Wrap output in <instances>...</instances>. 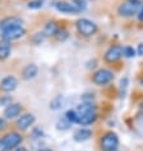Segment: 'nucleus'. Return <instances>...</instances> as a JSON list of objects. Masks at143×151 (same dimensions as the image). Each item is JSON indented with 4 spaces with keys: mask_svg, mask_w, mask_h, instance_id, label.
Listing matches in <instances>:
<instances>
[{
    "mask_svg": "<svg viewBox=\"0 0 143 151\" xmlns=\"http://www.w3.org/2000/svg\"><path fill=\"white\" fill-rule=\"evenodd\" d=\"M143 3L141 0H128L127 3H123V4L119 5L118 8V13L119 16L122 17H132L138 14L139 9L142 8Z\"/></svg>",
    "mask_w": 143,
    "mask_h": 151,
    "instance_id": "obj_1",
    "label": "nucleus"
},
{
    "mask_svg": "<svg viewBox=\"0 0 143 151\" xmlns=\"http://www.w3.org/2000/svg\"><path fill=\"white\" fill-rule=\"evenodd\" d=\"M76 28L77 31L79 32V35L89 37L92 35H95L97 32V24L95 22L87 19V18H81L76 22Z\"/></svg>",
    "mask_w": 143,
    "mask_h": 151,
    "instance_id": "obj_2",
    "label": "nucleus"
},
{
    "mask_svg": "<svg viewBox=\"0 0 143 151\" xmlns=\"http://www.w3.org/2000/svg\"><path fill=\"white\" fill-rule=\"evenodd\" d=\"M119 146V137L114 132H106L100 141V147L102 151H115Z\"/></svg>",
    "mask_w": 143,
    "mask_h": 151,
    "instance_id": "obj_3",
    "label": "nucleus"
},
{
    "mask_svg": "<svg viewBox=\"0 0 143 151\" xmlns=\"http://www.w3.org/2000/svg\"><path fill=\"white\" fill-rule=\"evenodd\" d=\"M114 80V73L109 69H99L92 76V82L97 86H105Z\"/></svg>",
    "mask_w": 143,
    "mask_h": 151,
    "instance_id": "obj_4",
    "label": "nucleus"
},
{
    "mask_svg": "<svg viewBox=\"0 0 143 151\" xmlns=\"http://www.w3.org/2000/svg\"><path fill=\"white\" fill-rule=\"evenodd\" d=\"M1 139L6 147V151H9V150H14L16 147L19 146L23 138H22V136L18 132H9Z\"/></svg>",
    "mask_w": 143,
    "mask_h": 151,
    "instance_id": "obj_5",
    "label": "nucleus"
},
{
    "mask_svg": "<svg viewBox=\"0 0 143 151\" xmlns=\"http://www.w3.org/2000/svg\"><path fill=\"white\" fill-rule=\"evenodd\" d=\"M24 35H26V29L22 27V26L8 28V29H5V31L1 32L3 40H6V41H9V42H10V41L21 39V37H23Z\"/></svg>",
    "mask_w": 143,
    "mask_h": 151,
    "instance_id": "obj_6",
    "label": "nucleus"
},
{
    "mask_svg": "<svg viewBox=\"0 0 143 151\" xmlns=\"http://www.w3.org/2000/svg\"><path fill=\"white\" fill-rule=\"evenodd\" d=\"M123 56V46L122 45H112L106 50L104 55L105 62L107 63H115Z\"/></svg>",
    "mask_w": 143,
    "mask_h": 151,
    "instance_id": "obj_7",
    "label": "nucleus"
},
{
    "mask_svg": "<svg viewBox=\"0 0 143 151\" xmlns=\"http://www.w3.org/2000/svg\"><path fill=\"white\" fill-rule=\"evenodd\" d=\"M35 120H36L35 119V115L29 114V113H26V114L21 115L19 118L17 119L16 126H17V128L19 131H26V129H28V128L31 127L33 123H35Z\"/></svg>",
    "mask_w": 143,
    "mask_h": 151,
    "instance_id": "obj_8",
    "label": "nucleus"
},
{
    "mask_svg": "<svg viewBox=\"0 0 143 151\" xmlns=\"http://www.w3.org/2000/svg\"><path fill=\"white\" fill-rule=\"evenodd\" d=\"M54 6L55 9L60 13H64V14H78L81 13L76 6H74L73 3H68V1H55L54 3Z\"/></svg>",
    "mask_w": 143,
    "mask_h": 151,
    "instance_id": "obj_9",
    "label": "nucleus"
},
{
    "mask_svg": "<svg viewBox=\"0 0 143 151\" xmlns=\"http://www.w3.org/2000/svg\"><path fill=\"white\" fill-rule=\"evenodd\" d=\"M22 24H23V21L19 17H6L0 21V35L5 29L12 28V27H18V26H22Z\"/></svg>",
    "mask_w": 143,
    "mask_h": 151,
    "instance_id": "obj_10",
    "label": "nucleus"
},
{
    "mask_svg": "<svg viewBox=\"0 0 143 151\" xmlns=\"http://www.w3.org/2000/svg\"><path fill=\"white\" fill-rule=\"evenodd\" d=\"M18 86V80L14 76H6L0 82V88L4 92H12L17 88Z\"/></svg>",
    "mask_w": 143,
    "mask_h": 151,
    "instance_id": "obj_11",
    "label": "nucleus"
},
{
    "mask_svg": "<svg viewBox=\"0 0 143 151\" xmlns=\"http://www.w3.org/2000/svg\"><path fill=\"white\" fill-rule=\"evenodd\" d=\"M21 110H22V105L21 104L12 103V104H9L8 106L4 109V116L6 119L17 118V116L21 114Z\"/></svg>",
    "mask_w": 143,
    "mask_h": 151,
    "instance_id": "obj_12",
    "label": "nucleus"
},
{
    "mask_svg": "<svg viewBox=\"0 0 143 151\" xmlns=\"http://www.w3.org/2000/svg\"><path fill=\"white\" fill-rule=\"evenodd\" d=\"M96 119H97L96 110L84 113V114H78V124H81V126H89V124H92Z\"/></svg>",
    "mask_w": 143,
    "mask_h": 151,
    "instance_id": "obj_13",
    "label": "nucleus"
},
{
    "mask_svg": "<svg viewBox=\"0 0 143 151\" xmlns=\"http://www.w3.org/2000/svg\"><path fill=\"white\" fill-rule=\"evenodd\" d=\"M37 73H39V67L36 64H27L22 70V78L26 81L33 80L37 76Z\"/></svg>",
    "mask_w": 143,
    "mask_h": 151,
    "instance_id": "obj_14",
    "label": "nucleus"
},
{
    "mask_svg": "<svg viewBox=\"0 0 143 151\" xmlns=\"http://www.w3.org/2000/svg\"><path fill=\"white\" fill-rule=\"evenodd\" d=\"M91 136H92L91 129H87V128H79L78 131H76L73 138H74L76 142H84V141H87V139L91 138Z\"/></svg>",
    "mask_w": 143,
    "mask_h": 151,
    "instance_id": "obj_15",
    "label": "nucleus"
},
{
    "mask_svg": "<svg viewBox=\"0 0 143 151\" xmlns=\"http://www.w3.org/2000/svg\"><path fill=\"white\" fill-rule=\"evenodd\" d=\"M10 51H12V46H10V42L6 40H0V59L4 60L10 55Z\"/></svg>",
    "mask_w": 143,
    "mask_h": 151,
    "instance_id": "obj_16",
    "label": "nucleus"
},
{
    "mask_svg": "<svg viewBox=\"0 0 143 151\" xmlns=\"http://www.w3.org/2000/svg\"><path fill=\"white\" fill-rule=\"evenodd\" d=\"M58 31H59V26L56 24V22H47L44 27L42 33L46 37H50V36H55Z\"/></svg>",
    "mask_w": 143,
    "mask_h": 151,
    "instance_id": "obj_17",
    "label": "nucleus"
},
{
    "mask_svg": "<svg viewBox=\"0 0 143 151\" xmlns=\"http://www.w3.org/2000/svg\"><path fill=\"white\" fill-rule=\"evenodd\" d=\"M70 126H72V123L65 118V116L60 118L58 122H56V129L58 131H68L70 128Z\"/></svg>",
    "mask_w": 143,
    "mask_h": 151,
    "instance_id": "obj_18",
    "label": "nucleus"
},
{
    "mask_svg": "<svg viewBox=\"0 0 143 151\" xmlns=\"http://www.w3.org/2000/svg\"><path fill=\"white\" fill-rule=\"evenodd\" d=\"M63 104V96H56L50 101V109L51 110H58V109L61 108Z\"/></svg>",
    "mask_w": 143,
    "mask_h": 151,
    "instance_id": "obj_19",
    "label": "nucleus"
},
{
    "mask_svg": "<svg viewBox=\"0 0 143 151\" xmlns=\"http://www.w3.org/2000/svg\"><path fill=\"white\" fill-rule=\"evenodd\" d=\"M64 116H65V118L69 120L72 124H73V123L78 124V113H77V110H68Z\"/></svg>",
    "mask_w": 143,
    "mask_h": 151,
    "instance_id": "obj_20",
    "label": "nucleus"
},
{
    "mask_svg": "<svg viewBox=\"0 0 143 151\" xmlns=\"http://www.w3.org/2000/svg\"><path fill=\"white\" fill-rule=\"evenodd\" d=\"M55 37H56V40L58 41H65L68 37H69V33H68V31L65 28H59V31H58V33L55 35Z\"/></svg>",
    "mask_w": 143,
    "mask_h": 151,
    "instance_id": "obj_21",
    "label": "nucleus"
},
{
    "mask_svg": "<svg viewBox=\"0 0 143 151\" xmlns=\"http://www.w3.org/2000/svg\"><path fill=\"white\" fill-rule=\"evenodd\" d=\"M27 6L28 9H41L44 6V0H31Z\"/></svg>",
    "mask_w": 143,
    "mask_h": 151,
    "instance_id": "obj_22",
    "label": "nucleus"
},
{
    "mask_svg": "<svg viewBox=\"0 0 143 151\" xmlns=\"http://www.w3.org/2000/svg\"><path fill=\"white\" fill-rule=\"evenodd\" d=\"M123 55L127 58H133L135 56V50L132 46H124L123 47Z\"/></svg>",
    "mask_w": 143,
    "mask_h": 151,
    "instance_id": "obj_23",
    "label": "nucleus"
},
{
    "mask_svg": "<svg viewBox=\"0 0 143 151\" xmlns=\"http://www.w3.org/2000/svg\"><path fill=\"white\" fill-rule=\"evenodd\" d=\"M73 4L78 10H79V12H82V10H84L86 8H87L86 0H73Z\"/></svg>",
    "mask_w": 143,
    "mask_h": 151,
    "instance_id": "obj_24",
    "label": "nucleus"
},
{
    "mask_svg": "<svg viewBox=\"0 0 143 151\" xmlns=\"http://www.w3.org/2000/svg\"><path fill=\"white\" fill-rule=\"evenodd\" d=\"M45 37H46V36H45L42 32H37V33H35V35H33L32 41H33V42H35L36 45H40V44L45 40Z\"/></svg>",
    "mask_w": 143,
    "mask_h": 151,
    "instance_id": "obj_25",
    "label": "nucleus"
},
{
    "mask_svg": "<svg viewBox=\"0 0 143 151\" xmlns=\"http://www.w3.org/2000/svg\"><path fill=\"white\" fill-rule=\"evenodd\" d=\"M9 104H12V97L10 96H4L3 99H0V105H3V106H8Z\"/></svg>",
    "mask_w": 143,
    "mask_h": 151,
    "instance_id": "obj_26",
    "label": "nucleus"
},
{
    "mask_svg": "<svg viewBox=\"0 0 143 151\" xmlns=\"http://www.w3.org/2000/svg\"><path fill=\"white\" fill-rule=\"evenodd\" d=\"M6 128V120L4 118H0V132H3Z\"/></svg>",
    "mask_w": 143,
    "mask_h": 151,
    "instance_id": "obj_27",
    "label": "nucleus"
},
{
    "mask_svg": "<svg viewBox=\"0 0 143 151\" xmlns=\"http://www.w3.org/2000/svg\"><path fill=\"white\" fill-rule=\"evenodd\" d=\"M137 54H138V55H143V44H139V45H138Z\"/></svg>",
    "mask_w": 143,
    "mask_h": 151,
    "instance_id": "obj_28",
    "label": "nucleus"
},
{
    "mask_svg": "<svg viewBox=\"0 0 143 151\" xmlns=\"http://www.w3.org/2000/svg\"><path fill=\"white\" fill-rule=\"evenodd\" d=\"M138 19L143 21V5H142V8L139 9V12H138Z\"/></svg>",
    "mask_w": 143,
    "mask_h": 151,
    "instance_id": "obj_29",
    "label": "nucleus"
},
{
    "mask_svg": "<svg viewBox=\"0 0 143 151\" xmlns=\"http://www.w3.org/2000/svg\"><path fill=\"white\" fill-rule=\"evenodd\" d=\"M13 151H28V150L26 149L24 146H18V147H16V149H14Z\"/></svg>",
    "mask_w": 143,
    "mask_h": 151,
    "instance_id": "obj_30",
    "label": "nucleus"
},
{
    "mask_svg": "<svg viewBox=\"0 0 143 151\" xmlns=\"http://www.w3.org/2000/svg\"><path fill=\"white\" fill-rule=\"evenodd\" d=\"M0 151H6V147L4 145V142H3V139H0Z\"/></svg>",
    "mask_w": 143,
    "mask_h": 151,
    "instance_id": "obj_31",
    "label": "nucleus"
},
{
    "mask_svg": "<svg viewBox=\"0 0 143 151\" xmlns=\"http://www.w3.org/2000/svg\"><path fill=\"white\" fill-rule=\"evenodd\" d=\"M39 151H54V150H51V149H41Z\"/></svg>",
    "mask_w": 143,
    "mask_h": 151,
    "instance_id": "obj_32",
    "label": "nucleus"
},
{
    "mask_svg": "<svg viewBox=\"0 0 143 151\" xmlns=\"http://www.w3.org/2000/svg\"><path fill=\"white\" fill-rule=\"evenodd\" d=\"M141 85L143 86V78H142V80H141Z\"/></svg>",
    "mask_w": 143,
    "mask_h": 151,
    "instance_id": "obj_33",
    "label": "nucleus"
}]
</instances>
